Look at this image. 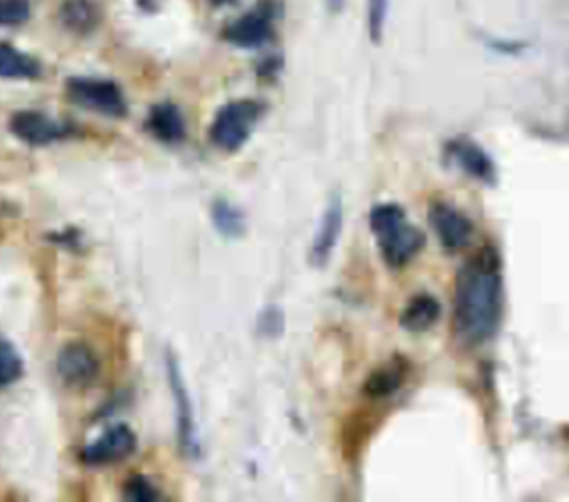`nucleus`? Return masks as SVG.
<instances>
[{"instance_id":"1","label":"nucleus","mask_w":569,"mask_h":502,"mask_svg":"<svg viewBox=\"0 0 569 502\" xmlns=\"http://www.w3.org/2000/svg\"><path fill=\"white\" fill-rule=\"evenodd\" d=\"M505 309L502 267L493 247H485L456 273L453 284V333L467 347L491 340Z\"/></svg>"},{"instance_id":"2","label":"nucleus","mask_w":569,"mask_h":502,"mask_svg":"<svg viewBox=\"0 0 569 502\" xmlns=\"http://www.w3.org/2000/svg\"><path fill=\"white\" fill-rule=\"evenodd\" d=\"M369 229L376 235L380 255L389 269L407 267L425 247V233L413 227L405 209L393 202L371 207Z\"/></svg>"},{"instance_id":"3","label":"nucleus","mask_w":569,"mask_h":502,"mask_svg":"<svg viewBox=\"0 0 569 502\" xmlns=\"http://www.w3.org/2000/svg\"><path fill=\"white\" fill-rule=\"evenodd\" d=\"M262 102L251 98H240L222 104L209 127V140L220 151L233 153L247 144L251 138L260 116H262Z\"/></svg>"},{"instance_id":"4","label":"nucleus","mask_w":569,"mask_h":502,"mask_svg":"<svg viewBox=\"0 0 569 502\" xmlns=\"http://www.w3.org/2000/svg\"><path fill=\"white\" fill-rule=\"evenodd\" d=\"M64 93L76 107L104 118H124L129 113L120 84L107 78L71 76L64 80Z\"/></svg>"},{"instance_id":"5","label":"nucleus","mask_w":569,"mask_h":502,"mask_svg":"<svg viewBox=\"0 0 569 502\" xmlns=\"http://www.w3.org/2000/svg\"><path fill=\"white\" fill-rule=\"evenodd\" d=\"M164 369H167V382L173 398V411H176V438L182 455L187 458H200V438H198V424H196V411L193 402L180 369V360L173 351H167L164 355Z\"/></svg>"},{"instance_id":"6","label":"nucleus","mask_w":569,"mask_h":502,"mask_svg":"<svg viewBox=\"0 0 569 502\" xmlns=\"http://www.w3.org/2000/svg\"><path fill=\"white\" fill-rule=\"evenodd\" d=\"M276 16H278L276 0H262L251 11L231 20L222 29V38L238 49H260L273 38Z\"/></svg>"},{"instance_id":"7","label":"nucleus","mask_w":569,"mask_h":502,"mask_svg":"<svg viewBox=\"0 0 569 502\" xmlns=\"http://www.w3.org/2000/svg\"><path fill=\"white\" fill-rule=\"evenodd\" d=\"M9 133L29 144V147H47L53 142H60L73 133V127L69 122H62L58 118L47 116L44 111L36 109H20L9 116Z\"/></svg>"},{"instance_id":"8","label":"nucleus","mask_w":569,"mask_h":502,"mask_svg":"<svg viewBox=\"0 0 569 502\" xmlns=\"http://www.w3.org/2000/svg\"><path fill=\"white\" fill-rule=\"evenodd\" d=\"M56 373L69 389H87L100 375V358L82 340H71L56 355Z\"/></svg>"},{"instance_id":"9","label":"nucleus","mask_w":569,"mask_h":502,"mask_svg":"<svg viewBox=\"0 0 569 502\" xmlns=\"http://www.w3.org/2000/svg\"><path fill=\"white\" fill-rule=\"evenodd\" d=\"M138 446V438L129 424L116 422L102 429L89 444L80 449V460L89 466H104L127 460Z\"/></svg>"},{"instance_id":"10","label":"nucleus","mask_w":569,"mask_h":502,"mask_svg":"<svg viewBox=\"0 0 569 502\" xmlns=\"http://www.w3.org/2000/svg\"><path fill=\"white\" fill-rule=\"evenodd\" d=\"M429 227L438 235L440 247L447 253H456L467 247L473 233V222L451 202L447 200H431L429 204Z\"/></svg>"},{"instance_id":"11","label":"nucleus","mask_w":569,"mask_h":502,"mask_svg":"<svg viewBox=\"0 0 569 502\" xmlns=\"http://www.w3.org/2000/svg\"><path fill=\"white\" fill-rule=\"evenodd\" d=\"M445 155L456 164L465 175L480 180L482 184H496L498 171L491 155L469 138H453L445 147Z\"/></svg>"},{"instance_id":"12","label":"nucleus","mask_w":569,"mask_h":502,"mask_svg":"<svg viewBox=\"0 0 569 502\" xmlns=\"http://www.w3.org/2000/svg\"><path fill=\"white\" fill-rule=\"evenodd\" d=\"M342 224H345V204H342V198L336 193L333 198H329V202L320 215L313 242H311L309 260L316 267H325L329 262V258L340 240Z\"/></svg>"},{"instance_id":"13","label":"nucleus","mask_w":569,"mask_h":502,"mask_svg":"<svg viewBox=\"0 0 569 502\" xmlns=\"http://www.w3.org/2000/svg\"><path fill=\"white\" fill-rule=\"evenodd\" d=\"M144 129L149 131L151 138H156L162 144H180L187 135V122L178 104L162 100L151 104L147 118H144Z\"/></svg>"},{"instance_id":"14","label":"nucleus","mask_w":569,"mask_h":502,"mask_svg":"<svg viewBox=\"0 0 569 502\" xmlns=\"http://www.w3.org/2000/svg\"><path fill=\"white\" fill-rule=\"evenodd\" d=\"M409 369H411L409 362L405 358H398V355L387 360V362H382L380 367H376L367 375V380L362 384L365 398H369V400H385V398L393 395L405 384V380L409 375Z\"/></svg>"},{"instance_id":"15","label":"nucleus","mask_w":569,"mask_h":502,"mask_svg":"<svg viewBox=\"0 0 569 502\" xmlns=\"http://www.w3.org/2000/svg\"><path fill=\"white\" fill-rule=\"evenodd\" d=\"M100 7L96 0H62L58 7L60 24L73 36H91L100 24Z\"/></svg>"},{"instance_id":"16","label":"nucleus","mask_w":569,"mask_h":502,"mask_svg":"<svg viewBox=\"0 0 569 502\" xmlns=\"http://www.w3.org/2000/svg\"><path fill=\"white\" fill-rule=\"evenodd\" d=\"M438 318H440L438 298L429 293H418L405 304L398 322L407 333H425L438 322Z\"/></svg>"},{"instance_id":"17","label":"nucleus","mask_w":569,"mask_h":502,"mask_svg":"<svg viewBox=\"0 0 569 502\" xmlns=\"http://www.w3.org/2000/svg\"><path fill=\"white\" fill-rule=\"evenodd\" d=\"M42 76V64L31 53L0 42V78L4 80H36Z\"/></svg>"},{"instance_id":"18","label":"nucleus","mask_w":569,"mask_h":502,"mask_svg":"<svg viewBox=\"0 0 569 502\" xmlns=\"http://www.w3.org/2000/svg\"><path fill=\"white\" fill-rule=\"evenodd\" d=\"M211 222L216 231L224 238H240L247 229L244 213L224 198H218L211 202Z\"/></svg>"},{"instance_id":"19","label":"nucleus","mask_w":569,"mask_h":502,"mask_svg":"<svg viewBox=\"0 0 569 502\" xmlns=\"http://www.w3.org/2000/svg\"><path fill=\"white\" fill-rule=\"evenodd\" d=\"M24 375V360L18 347L0 335V389L16 384Z\"/></svg>"},{"instance_id":"20","label":"nucleus","mask_w":569,"mask_h":502,"mask_svg":"<svg viewBox=\"0 0 569 502\" xmlns=\"http://www.w3.org/2000/svg\"><path fill=\"white\" fill-rule=\"evenodd\" d=\"M122 498L129 502H158L162 500V491L153 484L149 475L133 473L122 484Z\"/></svg>"},{"instance_id":"21","label":"nucleus","mask_w":569,"mask_h":502,"mask_svg":"<svg viewBox=\"0 0 569 502\" xmlns=\"http://www.w3.org/2000/svg\"><path fill=\"white\" fill-rule=\"evenodd\" d=\"M387 13H389V0H367V29L373 42H380L385 36Z\"/></svg>"},{"instance_id":"22","label":"nucleus","mask_w":569,"mask_h":502,"mask_svg":"<svg viewBox=\"0 0 569 502\" xmlns=\"http://www.w3.org/2000/svg\"><path fill=\"white\" fill-rule=\"evenodd\" d=\"M31 16V0H0V27H18Z\"/></svg>"},{"instance_id":"23","label":"nucleus","mask_w":569,"mask_h":502,"mask_svg":"<svg viewBox=\"0 0 569 502\" xmlns=\"http://www.w3.org/2000/svg\"><path fill=\"white\" fill-rule=\"evenodd\" d=\"M44 238L53 247H60V249H67V251H73V253L84 251V235L78 227H62L58 231H49Z\"/></svg>"},{"instance_id":"24","label":"nucleus","mask_w":569,"mask_h":502,"mask_svg":"<svg viewBox=\"0 0 569 502\" xmlns=\"http://www.w3.org/2000/svg\"><path fill=\"white\" fill-rule=\"evenodd\" d=\"M258 329L264 335H278L282 331V311L278 307H267L258 318Z\"/></svg>"},{"instance_id":"25","label":"nucleus","mask_w":569,"mask_h":502,"mask_svg":"<svg viewBox=\"0 0 569 502\" xmlns=\"http://www.w3.org/2000/svg\"><path fill=\"white\" fill-rule=\"evenodd\" d=\"M342 4H345V0H327V7H329L331 11H340Z\"/></svg>"}]
</instances>
